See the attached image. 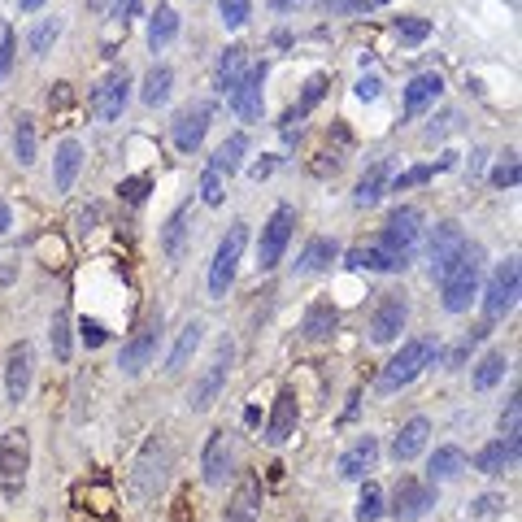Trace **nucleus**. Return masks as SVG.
Returning <instances> with one entry per match:
<instances>
[{"instance_id": "nucleus-9", "label": "nucleus", "mask_w": 522, "mask_h": 522, "mask_svg": "<svg viewBox=\"0 0 522 522\" xmlns=\"http://www.w3.org/2000/svg\"><path fill=\"white\" fill-rule=\"evenodd\" d=\"M292 231H296V209L292 205H279L275 214L266 218V227H261V240H257V270H275L283 253H288L292 244Z\"/></svg>"}, {"instance_id": "nucleus-19", "label": "nucleus", "mask_w": 522, "mask_h": 522, "mask_svg": "<svg viewBox=\"0 0 522 522\" xmlns=\"http://www.w3.org/2000/svg\"><path fill=\"white\" fill-rule=\"evenodd\" d=\"M231 462H235V453H231V435H227V431H209L205 453H201V479L209 483V488L227 483Z\"/></svg>"}, {"instance_id": "nucleus-55", "label": "nucleus", "mask_w": 522, "mask_h": 522, "mask_svg": "<svg viewBox=\"0 0 522 522\" xmlns=\"http://www.w3.org/2000/svg\"><path fill=\"white\" fill-rule=\"evenodd\" d=\"M270 170H275V157H270V161H257V166H253V179H257V183L270 179Z\"/></svg>"}, {"instance_id": "nucleus-54", "label": "nucleus", "mask_w": 522, "mask_h": 522, "mask_svg": "<svg viewBox=\"0 0 522 522\" xmlns=\"http://www.w3.org/2000/svg\"><path fill=\"white\" fill-rule=\"evenodd\" d=\"M331 14H357V9H366V0H327Z\"/></svg>"}, {"instance_id": "nucleus-49", "label": "nucleus", "mask_w": 522, "mask_h": 522, "mask_svg": "<svg viewBox=\"0 0 522 522\" xmlns=\"http://www.w3.org/2000/svg\"><path fill=\"white\" fill-rule=\"evenodd\" d=\"M9 70H14V31H0V83L9 79Z\"/></svg>"}, {"instance_id": "nucleus-34", "label": "nucleus", "mask_w": 522, "mask_h": 522, "mask_svg": "<svg viewBox=\"0 0 522 522\" xmlns=\"http://www.w3.org/2000/svg\"><path fill=\"white\" fill-rule=\"evenodd\" d=\"M244 153H248V135H244V131H235V135H227V140L218 144V153H214V161H209V166L231 179V174L244 166Z\"/></svg>"}, {"instance_id": "nucleus-59", "label": "nucleus", "mask_w": 522, "mask_h": 522, "mask_svg": "<svg viewBox=\"0 0 522 522\" xmlns=\"http://www.w3.org/2000/svg\"><path fill=\"white\" fill-rule=\"evenodd\" d=\"M270 5H275L279 14H288V9H296V5H305V0H270Z\"/></svg>"}, {"instance_id": "nucleus-31", "label": "nucleus", "mask_w": 522, "mask_h": 522, "mask_svg": "<svg viewBox=\"0 0 522 522\" xmlns=\"http://www.w3.org/2000/svg\"><path fill=\"white\" fill-rule=\"evenodd\" d=\"M322 96H327V74H314V79L305 83V92H301V105H292L288 114H283V135H288V140L296 135V127H301V118H305L309 109H314V105L322 101Z\"/></svg>"}, {"instance_id": "nucleus-52", "label": "nucleus", "mask_w": 522, "mask_h": 522, "mask_svg": "<svg viewBox=\"0 0 522 522\" xmlns=\"http://www.w3.org/2000/svg\"><path fill=\"white\" fill-rule=\"evenodd\" d=\"M144 192H148V179H122V183H118V196H127L131 205H140Z\"/></svg>"}, {"instance_id": "nucleus-57", "label": "nucleus", "mask_w": 522, "mask_h": 522, "mask_svg": "<svg viewBox=\"0 0 522 522\" xmlns=\"http://www.w3.org/2000/svg\"><path fill=\"white\" fill-rule=\"evenodd\" d=\"M96 218H101V209H96V205H92V209H83V214H79V227H83V231H92V222H96Z\"/></svg>"}, {"instance_id": "nucleus-15", "label": "nucleus", "mask_w": 522, "mask_h": 522, "mask_svg": "<svg viewBox=\"0 0 522 522\" xmlns=\"http://www.w3.org/2000/svg\"><path fill=\"white\" fill-rule=\"evenodd\" d=\"M31 379H35V348H31V340H18L5 353V396H9V405L27 401Z\"/></svg>"}, {"instance_id": "nucleus-37", "label": "nucleus", "mask_w": 522, "mask_h": 522, "mask_svg": "<svg viewBox=\"0 0 522 522\" xmlns=\"http://www.w3.org/2000/svg\"><path fill=\"white\" fill-rule=\"evenodd\" d=\"M244 74H248V53H244V48H227L222 61H218V87L231 96L235 87H240Z\"/></svg>"}, {"instance_id": "nucleus-24", "label": "nucleus", "mask_w": 522, "mask_h": 522, "mask_svg": "<svg viewBox=\"0 0 522 522\" xmlns=\"http://www.w3.org/2000/svg\"><path fill=\"white\" fill-rule=\"evenodd\" d=\"M427 435H431V422H427V418H422V414L409 418L405 427L396 431V440H392V462H396V466H409L422 449H427Z\"/></svg>"}, {"instance_id": "nucleus-3", "label": "nucleus", "mask_w": 522, "mask_h": 522, "mask_svg": "<svg viewBox=\"0 0 522 522\" xmlns=\"http://www.w3.org/2000/svg\"><path fill=\"white\" fill-rule=\"evenodd\" d=\"M435 357H440V344L435 340H427V335H418V340H405L401 344V353L392 357L388 366L379 370V379H375V392L379 396H392V392H401V388H409L422 370H427Z\"/></svg>"}, {"instance_id": "nucleus-25", "label": "nucleus", "mask_w": 522, "mask_h": 522, "mask_svg": "<svg viewBox=\"0 0 522 522\" xmlns=\"http://www.w3.org/2000/svg\"><path fill=\"white\" fill-rule=\"evenodd\" d=\"M188 235H192V205H179L166 227H161V253L170 261H183L188 257Z\"/></svg>"}, {"instance_id": "nucleus-41", "label": "nucleus", "mask_w": 522, "mask_h": 522, "mask_svg": "<svg viewBox=\"0 0 522 522\" xmlns=\"http://www.w3.org/2000/svg\"><path fill=\"white\" fill-rule=\"evenodd\" d=\"M348 270H405V266L383 253V248H353L348 253Z\"/></svg>"}, {"instance_id": "nucleus-39", "label": "nucleus", "mask_w": 522, "mask_h": 522, "mask_svg": "<svg viewBox=\"0 0 522 522\" xmlns=\"http://www.w3.org/2000/svg\"><path fill=\"white\" fill-rule=\"evenodd\" d=\"M388 514V505H383V488L375 479H362V496H357V522H379Z\"/></svg>"}, {"instance_id": "nucleus-38", "label": "nucleus", "mask_w": 522, "mask_h": 522, "mask_svg": "<svg viewBox=\"0 0 522 522\" xmlns=\"http://www.w3.org/2000/svg\"><path fill=\"white\" fill-rule=\"evenodd\" d=\"M61 31H66V22H61V18H40V22H35L31 35H27L31 57H44L48 48H53V44L61 40Z\"/></svg>"}, {"instance_id": "nucleus-44", "label": "nucleus", "mask_w": 522, "mask_h": 522, "mask_svg": "<svg viewBox=\"0 0 522 522\" xmlns=\"http://www.w3.org/2000/svg\"><path fill=\"white\" fill-rule=\"evenodd\" d=\"M218 14H222V27L227 31H240L248 14H253V0H218Z\"/></svg>"}, {"instance_id": "nucleus-30", "label": "nucleus", "mask_w": 522, "mask_h": 522, "mask_svg": "<svg viewBox=\"0 0 522 522\" xmlns=\"http://www.w3.org/2000/svg\"><path fill=\"white\" fill-rule=\"evenodd\" d=\"M388 179H392V166L388 161H375L362 179H357V188H353V205L357 209H370V205H379V196L388 192Z\"/></svg>"}, {"instance_id": "nucleus-17", "label": "nucleus", "mask_w": 522, "mask_h": 522, "mask_svg": "<svg viewBox=\"0 0 522 522\" xmlns=\"http://www.w3.org/2000/svg\"><path fill=\"white\" fill-rule=\"evenodd\" d=\"M266 61L261 66H248V74L240 79V87L231 92V109L244 122H261V109H266Z\"/></svg>"}, {"instance_id": "nucleus-16", "label": "nucleus", "mask_w": 522, "mask_h": 522, "mask_svg": "<svg viewBox=\"0 0 522 522\" xmlns=\"http://www.w3.org/2000/svg\"><path fill=\"white\" fill-rule=\"evenodd\" d=\"M462 248H466V231L457 227V222H440L431 235V244H427V257H431V279L440 283L444 275L453 270V261L462 257Z\"/></svg>"}, {"instance_id": "nucleus-45", "label": "nucleus", "mask_w": 522, "mask_h": 522, "mask_svg": "<svg viewBox=\"0 0 522 522\" xmlns=\"http://www.w3.org/2000/svg\"><path fill=\"white\" fill-rule=\"evenodd\" d=\"M222 179H227V174H218L214 166H205V174H201V201H205L209 209H218L222 201H227V188H222Z\"/></svg>"}, {"instance_id": "nucleus-42", "label": "nucleus", "mask_w": 522, "mask_h": 522, "mask_svg": "<svg viewBox=\"0 0 522 522\" xmlns=\"http://www.w3.org/2000/svg\"><path fill=\"white\" fill-rule=\"evenodd\" d=\"M14 157H18V166H35V118L31 114H22L14 127Z\"/></svg>"}, {"instance_id": "nucleus-46", "label": "nucleus", "mask_w": 522, "mask_h": 522, "mask_svg": "<svg viewBox=\"0 0 522 522\" xmlns=\"http://www.w3.org/2000/svg\"><path fill=\"white\" fill-rule=\"evenodd\" d=\"M427 35H431L427 18H396V40H401V44H422Z\"/></svg>"}, {"instance_id": "nucleus-50", "label": "nucleus", "mask_w": 522, "mask_h": 522, "mask_svg": "<svg viewBox=\"0 0 522 522\" xmlns=\"http://www.w3.org/2000/svg\"><path fill=\"white\" fill-rule=\"evenodd\" d=\"M79 335H83V344H87V348H101V344L109 340V331H105L96 318H83V322H79Z\"/></svg>"}, {"instance_id": "nucleus-2", "label": "nucleus", "mask_w": 522, "mask_h": 522, "mask_svg": "<svg viewBox=\"0 0 522 522\" xmlns=\"http://www.w3.org/2000/svg\"><path fill=\"white\" fill-rule=\"evenodd\" d=\"M483 288V244H470L462 248V257L453 261V270L440 279V301L449 314H466L470 301L479 296Z\"/></svg>"}, {"instance_id": "nucleus-29", "label": "nucleus", "mask_w": 522, "mask_h": 522, "mask_svg": "<svg viewBox=\"0 0 522 522\" xmlns=\"http://www.w3.org/2000/svg\"><path fill=\"white\" fill-rule=\"evenodd\" d=\"M335 257H340V244H335L331 235H314V240L305 244V253L296 257V275H322V270H331Z\"/></svg>"}, {"instance_id": "nucleus-35", "label": "nucleus", "mask_w": 522, "mask_h": 522, "mask_svg": "<svg viewBox=\"0 0 522 522\" xmlns=\"http://www.w3.org/2000/svg\"><path fill=\"white\" fill-rule=\"evenodd\" d=\"M174 35H179V14H174L170 5H157L153 18H148V48H153V53H161V48H166Z\"/></svg>"}, {"instance_id": "nucleus-21", "label": "nucleus", "mask_w": 522, "mask_h": 522, "mask_svg": "<svg viewBox=\"0 0 522 522\" xmlns=\"http://www.w3.org/2000/svg\"><path fill=\"white\" fill-rule=\"evenodd\" d=\"M257 518H261V479L257 475H244L240 483H235L222 522H257Z\"/></svg>"}, {"instance_id": "nucleus-32", "label": "nucleus", "mask_w": 522, "mask_h": 522, "mask_svg": "<svg viewBox=\"0 0 522 522\" xmlns=\"http://www.w3.org/2000/svg\"><path fill=\"white\" fill-rule=\"evenodd\" d=\"M335 322H340V314H335V305L331 301H314L305 309V318H301V331H305V340H331V331H335Z\"/></svg>"}, {"instance_id": "nucleus-58", "label": "nucleus", "mask_w": 522, "mask_h": 522, "mask_svg": "<svg viewBox=\"0 0 522 522\" xmlns=\"http://www.w3.org/2000/svg\"><path fill=\"white\" fill-rule=\"evenodd\" d=\"M44 5H48V0H18L22 14H35V9H44Z\"/></svg>"}, {"instance_id": "nucleus-26", "label": "nucleus", "mask_w": 522, "mask_h": 522, "mask_svg": "<svg viewBox=\"0 0 522 522\" xmlns=\"http://www.w3.org/2000/svg\"><path fill=\"white\" fill-rule=\"evenodd\" d=\"M79 170H83V144L79 140H61L57 157H53V188L70 192L74 179H79Z\"/></svg>"}, {"instance_id": "nucleus-11", "label": "nucleus", "mask_w": 522, "mask_h": 522, "mask_svg": "<svg viewBox=\"0 0 522 522\" xmlns=\"http://www.w3.org/2000/svg\"><path fill=\"white\" fill-rule=\"evenodd\" d=\"M127 105H131V70L127 66H114L101 83H96L92 114L101 118V122H118L122 114H127Z\"/></svg>"}, {"instance_id": "nucleus-23", "label": "nucleus", "mask_w": 522, "mask_h": 522, "mask_svg": "<svg viewBox=\"0 0 522 522\" xmlns=\"http://www.w3.org/2000/svg\"><path fill=\"white\" fill-rule=\"evenodd\" d=\"M444 96V79L435 70H427V74H414L409 79V87H405V118H418V114H427V109L435 105Z\"/></svg>"}, {"instance_id": "nucleus-43", "label": "nucleus", "mask_w": 522, "mask_h": 522, "mask_svg": "<svg viewBox=\"0 0 522 522\" xmlns=\"http://www.w3.org/2000/svg\"><path fill=\"white\" fill-rule=\"evenodd\" d=\"M48 344H53L57 362H70V314L66 309H57L53 322H48Z\"/></svg>"}, {"instance_id": "nucleus-40", "label": "nucleus", "mask_w": 522, "mask_h": 522, "mask_svg": "<svg viewBox=\"0 0 522 522\" xmlns=\"http://www.w3.org/2000/svg\"><path fill=\"white\" fill-rule=\"evenodd\" d=\"M449 166H453V153H444L440 166H414V170H405V174H396V179H388V188H392V192L422 188V183H431V179H435V170H449Z\"/></svg>"}, {"instance_id": "nucleus-28", "label": "nucleus", "mask_w": 522, "mask_h": 522, "mask_svg": "<svg viewBox=\"0 0 522 522\" xmlns=\"http://www.w3.org/2000/svg\"><path fill=\"white\" fill-rule=\"evenodd\" d=\"M201 340H205V322H201V318H192L188 327L179 331V344L170 348V357H166V375H183V370H188V362L196 357V348H201Z\"/></svg>"}, {"instance_id": "nucleus-4", "label": "nucleus", "mask_w": 522, "mask_h": 522, "mask_svg": "<svg viewBox=\"0 0 522 522\" xmlns=\"http://www.w3.org/2000/svg\"><path fill=\"white\" fill-rule=\"evenodd\" d=\"M27 475H31V435L14 427V431L0 435V496H5L9 505L22 501Z\"/></svg>"}, {"instance_id": "nucleus-6", "label": "nucleus", "mask_w": 522, "mask_h": 522, "mask_svg": "<svg viewBox=\"0 0 522 522\" xmlns=\"http://www.w3.org/2000/svg\"><path fill=\"white\" fill-rule=\"evenodd\" d=\"M422 240V214L414 205H401V209H392L388 222H383V235H379V244L388 257H396L401 266H409V257H414V248Z\"/></svg>"}, {"instance_id": "nucleus-8", "label": "nucleus", "mask_w": 522, "mask_h": 522, "mask_svg": "<svg viewBox=\"0 0 522 522\" xmlns=\"http://www.w3.org/2000/svg\"><path fill=\"white\" fill-rule=\"evenodd\" d=\"M518 288H522L518 257H505L501 266L492 270L488 288H483V318H488V322H501L505 314H514V305H518Z\"/></svg>"}, {"instance_id": "nucleus-22", "label": "nucleus", "mask_w": 522, "mask_h": 522, "mask_svg": "<svg viewBox=\"0 0 522 522\" xmlns=\"http://www.w3.org/2000/svg\"><path fill=\"white\" fill-rule=\"evenodd\" d=\"M375 466H379V440H375V435H362V440L340 457V479L362 483V479H370V470H375Z\"/></svg>"}, {"instance_id": "nucleus-13", "label": "nucleus", "mask_w": 522, "mask_h": 522, "mask_svg": "<svg viewBox=\"0 0 522 522\" xmlns=\"http://www.w3.org/2000/svg\"><path fill=\"white\" fill-rule=\"evenodd\" d=\"M209 118H214V109H209L205 101H192V105H183L179 114H174V122H170V140H174V148H179L183 157H192L196 148L205 144Z\"/></svg>"}, {"instance_id": "nucleus-18", "label": "nucleus", "mask_w": 522, "mask_h": 522, "mask_svg": "<svg viewBox=\"0 0 522 522\" xmlns=\"http://www.w3.org/2000/svg\"><path fill=\"white\" fill-rule=\"evenodd\" d=\"M296 427H301V401H296V392L292 388H283L275 396V409H270V422H266V444H288Z\"/></svg>"}, {"instance_id": "nucleus-14", "label": "nucleus", "mask_w": 522, "mask_h": 522, "mask_svg": "<svg viewBox=\"0 0 522 522\" xmlns=\"http://www.w3.org/2000/svg\"><path fill=\"white\" fill-rule=\"evenodd\" d=\"M409 322V301L401 292H383L375 314H370V344H396Z\"/></svg>"}, {"instance_id": "nucleus-53", "label": "nucleus", "mask_w": 522, "mask_h": 522, "mask_svg": "<svg viewBox=\"0 0 522 522\" xmlns=\"http://www.w3.org/2000/svg\"><path fill=\"white\" fill-rule=\"evenodd\" d=\"M357 101H379V92H383V83L375 79V74H366V79H357Z\"/></svg>"}, {"instance_id": "nucleus-10", "label": "nucleus", "mask_w": 522, "mask_h": 522, "mask_svg": "<svg viewBox=\"0 0 522 522\" xmlns=\"http://www.w3.org/2000/svg\"><path fill=\"white\" fill-rule=\"evenodd\" d=\"M435 501H440V483H422L414 475H401V483H396V492H392L388 514L396 522H418V518L431 514Z\"/></svg>"}, {"instance_id": "nucleus-12", "label": "nucleus", "mask_w": 522, "mask_h": 522, "mask_svg": "<svg viewBox=\"0 0 522 522\" xmlns=\"http://www.w3.org/2000/svg\"><path fill=\"white\" fill-rule=\"evenodd\" d=\"M157 344H161V309H157V314L144 322L140 331L131 335L127 344H122V357H118L122 375H127V379H140L144 370L153 366V357H157Z\"/></svg>"}, {"instance_id": "nucleus-27", "label": "nucleus", "mask_w": 522, "mask_h": 522, "mask_svg": "<svg viewBox=\"0 0 522 522\" xmlns=\"http://www.w3.org/2000/svg\"><path fill=\"white\" fill-rule=\"evenodd\" d=\"M466 470H470V457L457 444H440L427 462V483H449L457 475H466Z\"/></svg>"}, {"instance_id": "nucleus-5", "label": "nucleus", "mask_w": 522, "mask_h": 522, "mask_svg": "<svg viewBox=\"0 0 522 522\" xmlns=\"http://www.w3.org/2000/svg\"><path fill=\"white\" fill-rule=\"evenodd\" d=\"M231 366H235V344L222 340L214 348V357H209V366L196 375L192 392H188V409L192 414H205V409H214V401L222 392H227V379H231Z\"/></svg>"}, {"instance_id": "nucleus-33", "label": "nucleus", "mask_w": 522, "mask_h": 522, "mask_svg": "<svg viewBox=\"0 0 522 522\" xmlns=\"http://www.w3.org/2000/svg\"><path fill=\"white\" fill-rule=\"evenodd\" d=\"M505 370H509V357L501 353V348H492V353H483V357H479L475 375H470V388H475V392H492L496 383L505 379Z\"/></svg>"}, {"instance_id": "nucleus-1", "label": "nucleus", "mask_w": 522, "mask_h": 522, "mask_svg": "<svg viewBox=\"0 0 522 522\" xmlns=\"http://www.w3.org/2000/svg\"><path fill=\"white\" fill-rule=\"evenodd\" d=\"M170 466H174V453H170L166 435H148L140 457L131 462V501L135 505L157 501L161 488H166V479H170Z\"/></svg>"}, {"instance_id": "nucleus-7", "label": "nucleus", "mask_w": 522, "mask_h": 522, "mask_svg": "<svg viewBox=\"0 0 522 522\" xmlns=\"http://www.w3.org/2000/svg\"><path fill=\"white\" fill-rule=\"evenodd\" d=\"M244 244H248V222H235V227L218 240V253H214V266H209V296L222 301L235 283V270H240V257H244Z\"/></svg>"}, {"instance_id": "nucleus-36", "label": "nucleus", "mask_w": 522, "mask_h": 522, "mask_svg": "<svg viewBox=\"0 0 522 522\" xmlns=\"http://www.w3.org/2000/svg\"><path fill=\"white\" fill-rule=\"evenodd\" d=\"M170 92H174V70L170 66H153V70H148L144 74V105L148 109H161V105H166L170 101Z\"/></svg>"}, {"instance_id": "nucleus-48", "label": "nucleus", "mask_w": 522, "mask_h": 522, "mask_svg": "<svg viewBox=\"0 0 522 522\" xmlns=\"http://www.w3.org/2000/svg\"><path fill=\"white\" fill-rule=\"evenodd\" d=\"M518 414H522V396L514 392L509 396V405H505V414H501V435H514L518 440Z\"/></svg>"}, {"instance_id": "nucleus-56", "label": "nucleus", "mask_w": 522, "mask_h": 522, "mask_svg": "<svg viewBox=\"0 0 522 522\" xmlns=\"http://www.w3.org/2000/svg\"><path fill=\"white\" fill-rule=\"evenodd\" d=\"M9 227H14V209H9L5 201H0V235H5Z\"/></svg>"}, {"instance_id": "nucleus-20", "label": "nucleus", "mask_w": 522, "mask_h": 522, "mask_svg": "<svg viewBox=\"0 0 522 522\" xmlns=\"http://www.w3.org/2000/svg\"><path fill=\"white\" fill-rule=\"evenodd\" d=\"M518 453H522V440L501 435V440L483 444V449L475 453V470H479V475H505V470L518 466Z\"/></svg>"}, {"instance_id": "nucleus-51", "label": "nucleus", "mask_w": 522, "mask_h": 522, "mask_svg": "<svg viewBox=\"0 0 522 522\" xmlns=\"http://www.w3.org/2000/svg\"><path fill=\"white\" fill-rule=\"evenodd\" d=\"M501 509H505V496L488 492V496H479V501L470 505V514H475V518H488V514H501Z\"/></svg>"}, {"instance_id": "nucleus-47", "label": "nucleus", "mask_w": 522, "mask_h": 522, "mask_svg": "<svg viewBox=\"0 0 522 522\" xmlns=\"http://www.w3.org/2000/svg\"><path fill=\"white\" fill-rule=\"evenodd\" d=\"M492 188H518V157L514 153H505V161H496V170H492Z\"/></svg>"}]
</instances>
